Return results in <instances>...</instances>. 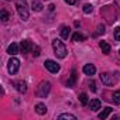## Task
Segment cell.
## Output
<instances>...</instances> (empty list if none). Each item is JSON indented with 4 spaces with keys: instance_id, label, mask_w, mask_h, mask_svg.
<instances>
[{
    "instance_id": "25",
    "label": "cell",
    "mask_w": 120,
    "mask_h": 120,
    "mask_svg": "<svg viewBox=\"0 0 120 120\" xmlns=\"http://www.w3.org/2000/svg\"><path fill=\"white\" fill-rule=\"evenodd\" d=\"M98 33L99 34H105V26L102 24V26H98Z\"/></svg>"
},
{
    "instance_id": "8",
    "label": "cell",
    "mask_w": 120,
    "mask_h": 120,
    "mask_svg": "<svg viewBox=\"0 0 120 120\" xmlns=\"http://www.w3.org/2000/svg\"><path fill=\"white\" fill-rule=\"evenodd\" d=\"M95 72H96L95 65H92V64H86V65L83 67V74H85V75L92 76V75H95Z\"/></svg>"
},
{
    "instance_id": "3",
    "label": "cell",
    "mask_w": 120,
    "mask_h": 120,
    "mask_svg": "<svg viewBox=\"0 0 120 120\" xmlns=\"http://www.w3.org/2000/svg\"><path fill=\"white\" fill-rule=\"evenodd\" d=\"M49 90H51V83H49V82H42V83L38 86L37 93H38L40 98H45V96L49 93Z\"/></svg>"
},
{
    "instance_id": "19",
    "label": "cell",
    "mask_w": 120,
    "mask_h": 120,
    "mask_svg": "<svg viewBox=\"0 0 120 120\" xmlns=\"http://www.w3.org/2000/svg\"><path fill=\"white\" fill-rule=\"evenodd\" d=\"M72 40H74L75 42H79V41H83V40H85V37H83L81 33H75V34L72 35Z\"/></svg>"
},
{
    "instance_id": "13",
    "label": "cell",
    "mask_w": 120,
    "mask_h": 120,
    "mask_svg": "<svg viewBox=\"0 0 120 120\" xmlns=\"http://www.w3.org/2000/svg\"><path fill=\"white\" fill-rule=\"evenodd\" d=\"M17 90L20 92V93H26L27 92V83L26 82H17Z\"/></svg>"
},
{
    "instance_id": "20",
    "label": "cell",
    "mask_w": 120,
    "mask_h": 120,
    "mask_svg": "<svg viewBox=\"0 0 120 120\" xmlns=\"http://www.w3.org/2000/svg\"><path fill=\"white\" fill-rule=\"evenodd\" d=\"M79 100H81V103H82L83 106H86V105H88V95H86V93H81V95H79Z\"/></svg>"
},
{
    "instance_id": "26",
    "label": "cell",
    "mask_w": 120,
    "mask_h": 120,
    "mask_svg": "<svg viewBox=\"0 0 120 120\" xmlns=\"http://www.w3.org/2000/svg\"><path fill=\"white\" fill-rule=\"evenodd\" d=\"M33 51H34L33 54H34L35 56H38V55H40V47H34V48H33Z\"/></svg>"
},
{
    "instance_id": "11",
    "label": "cell",
    "mask_w": 120,
    "mask_h": 120,
    "mask_svg": "<svg viewBox=\"0 0 120 120\" xmlns=\"http://www.w3.org/2000/svg\"><path fill=\"white\" fill-rule=\"evenodd\" d=\"M35 112L38 114H45L47 113V106L44 103H38V105H35Z\"/></svg>"
},
{
    "instance_id": "6",
    "label": "cell",
    "mask_w": 120,
    "mask_h": 120,
    "mask_svg": "<svg viewBox=\"0 0 120 120\" xmlns=\"http://www.w3.org/2000/svg\"><path fill=\"white\" fill-rule=\"evenodd\" d=\"M33 48H34V45H33L28 40H24V41H21V44H20V51H21L23 54H27V52L33 51Z\"/></svg>"
},
{
    "instance_id": "22",
    "label": "cell",
    "mask_w": 120,
    "mask_h": 120,
    "mask_svg": "<svg viewBox=\"0 0 120 120\" xmlns=\"http://www.w3.org/2000/svg\"><path fill=\"white\" fill-rule=\"evenodd\" d=\"M113 102L117 103V105H120V90H117V92L113 93Z\"/></svg>"
},
{
    "instance_id": "18",
    "label": "cell",
    "mask_w": 120,
    "mask_h": 120,
    "mask_svg": "<svg viewBox=\"0 0 120 120\" xmlns=\"http://www.w3.org/2000/svg\"><path fill=\"white\" fill-rule=\"evenodd\" d=\"M59 120H62V119H69V120H76V116L74 114H69V113H64V114H59L58 116Z\"/></svg>"
},
{
    "instance_id": "28",
    "label": "cell",
    "mask_w": 120,
    "mask_h": 120,
    "mask_svg": "<svg viewBox=\"0 0 120 120\" xmlns=\"http://www.w3.org/2000/svg\"><path fill=\"white\" fill-rule=\"evenodd\" d=\"M65 2H67L68 4H75V3H76V0H65Z\"/></svg>"
},
{
    "instance_id": "12",
    "label": "cell",
    "mask_w": 120,
    "mask_h": 120,
    "mask_svg": "<svg viewBox=\"0 0 120 120\" xmlns=\"http://www.w3.org/2000/svg\"><path fill=\"white\" fill-rule=\"evenodd\" d=\"M99 47H100L102 52H105V54H109V52H110V45H109L106 41H100V42H99Z\"/></svg>"
},
{
    "instance_id": "10",
    "label": "cell",
    "mask_w": 120,
    "mask_h": 120,
    "mask_svg": "<svg viewBox=\"0 0 120 120\" xmlns=\"http://www.w3.org/2000/svg\"><path fill=\"white\" fill-rule=\"evenodd\" d=\"M7 52H9L10 55H16V54L19 52V45H17L16 42L10 44V45H9V48H7Z\"/></svg>"
},
{
    "instance_id": "9",
    "label": "cell",
    "mask_w": 120,
    "mask_h": 120,
    "mask_svg": "<svg viewBox=\"0 0 120 120\" xmlns=\"http://www.w3.org/2000/svg\"><path fill=\"white\" fill-rule=\"evenodd\" d=\"M100 106H102V103H100L99 99H93V100H90V103H89V107H90V110H93V112L99 110Z\"/></svg>"
},
{
    "instance_id": "4",
    "label": "cell",
    "mask_w": 120,
    "mask_h": 120,
    "mask_svg": "<svg viewBox=\"0 0 120 120\" xmlns=\"http://www.w3.org/2000/svg\"><path fill=\"white\" fill-rule=\"evenodd\" d=\"M44 64H45V68H47L49 72H52V74H56V72L59 71V65H58L55 61H52V59H47Z\"/></svg>"
},
{
    "instance_id": "5",
    "label": "cell",
    "mask_w": 120,
    "mask_h": 120,
    "mask_svg": "<svg viewBox=\"0 0 120 120\" xmlns=\"http://www.w3.org/2000/svg\"><path fill=\"white\" fill-rule=\"evenodd\" d=\"M20 68V61L17 58H11L10 61H9V72L10 74H16Z\"/></svg>"
},
{
    "instance_id": "16",
    "label": "cell",
    "mask_w": 120,
    "mask_h": 120,
    "mask_svg": "<svg viewBox=\"0 0 120 120\" xmlns=\"http://www.w3.org/2000/svg\"><path fill=\"white\" fill-rule=\"evenodd\" d=\"M69 34H71V28L64 26V27L61 28V37H62V38H68V37H69Z\"/></svg>"
},
{
    "instance_id": "17",
    "label": "cell",
    "mask_w": 120,
    "mask_h": 120,
    "mask_svg": "<svg viewBox=\"0 0 120 120\" xmlns=\"http://www.w3.org/2000/svg\"><path fill=\"white\" fill-rule=\"evenodd\" d=\"M112 110H113L112 107H105V110H103V112L99 114V119H106V117H107V116L112 113Z\"/></svg>"
},
{
    "instance_id": "7",
    "label": "cell",
    "mask_w": 120,
    "mask_h": 120,
    "mask_svg": "<svg viewBox=\"0 0 120 120\" xmlns=\"http://www.w3.org/2000/svg\"><path fill=\"white\" fill-rule=\"evenodd\" d=\"M100 79H102V82H103L106 86H110V85H113V82H114V79H113L112 75H109V74H100Z\"/></svg>"
},
{
    "instance_id": "15",
    "label": "cell",
    "mask_w": 120,
    "mask_h": 120,
    "mask_svg": "<svg viewBox=\"0 0 120 120\" xmlns=\"http://www.w3.org/2000/svg\"><path fill=\"white\" fill-rule=\"evenodd\" d=\"M75 81H76V71L74 69V71H72V74H71V78H69V81H68V83H67V85H68L69 88H72V86L75 85Z\"/></svg>"
},
{
    "instance_id": "1",
    "label": "cell",
    "mask_w": 120,
    "mask_h": 120,
    "mask_svg": "<svg viewBox=\"0 0 120 120\" xmlns=\"http://www.w3.org/2000/svg\"><path fill=\"white\" fill-rule=\"evenodd\" d=\"M52 47H54V51H55V55L58 58H65L67 54H68V49L65 47V44L62 41H59V40H54L52 41Z\"/></svg>"
},
{
    "instance_id": "2",
    "label": "cell",
    "mask_w": 120,
    "mask_h": 120,
    "mask_svg": "<svg viewBox=\"0 0 120 120\" xmlns=\"http://www.w3.org/2000/svg\"><path fill=\"white\" fill-rule=\"evenodd\" d=\"M16 7L23 20H28V7L26 0H16Z\"/></svg>"
},
{
    "instance_id": "27",
    "label": "cell",
    "mask_w": 120,
    "mask_h": 120,
    "mask_svg": "<svg viewBox=\"0 0 120 120\" xmlns=\"http://www.w3.org/2000/svg\"><path fill=\"white\" fill-rule=\"evenodd\" d=\"M89 88L92 89V92H96V86H95V82H90V83H89Z\"/></svg>"
},
{
    "instance_id": "21",
    "label": "cell",
    "mask_w": 120,
    "mask_h": 120,
    "mask_svg": "<svg viewBox=\"0 0 120 120\" xmlns=\"http://www.w3.org/2000/svg\"><path fill=\"white\" fill-rule=\"evenodd\" d=\"M0 19H2V21H7L10 19V14L6 10H2V13H0Z\"/></svg>"
},
{
    "instance_id": "24",
    "label": "cell",
    "mask_w": 120,
    "mask_h": 120,
    "mask_svg": "<svg viewBox=\"0 0 120 120\" xmlns=\"http://www.w3.org/2000/svg\"><path fill=\"white\" fill-rule=\"evenodd\" d=\"M114 38H116L117 41H120V27L114 28Z\"/></svg>"
},
{
    "instance_id": "14",
    "label": "cell",
    "mask_w": 120,
    "mask_h": 120,
    "mask_svg": "<svg viewBox=\"0 0 120 120\" xmlns=\"http://www.w3.org/2000/svg\"><path fill=\"white\" fill-rule=\"evenodd\" d=\"M31 9L34 11H41L42 10V4L40 2H37V0H33V3H31Z\"/></svg>"
},
{
    "instance_id": "23",
    "label": "cell",
    "mask_w": 120,
    "mask_h": 120,
    "mask_svg": "<svg viewBox=\"0 0 120 120\" xmlns=\"http://www.w3.org/2000/svg\"><path fill=\"white\" fill-rule=\"evenodd\" d=\"M92 9H93V6H92V4H85V6H83V13H86V14H88V13H90V11H92Z\"/></svg>"
}]
</instances>
